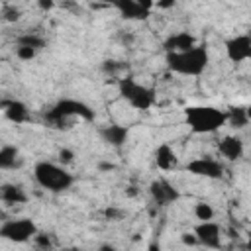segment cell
<instances>
[{"instance_id":"cell-1","label":"cell","mask_w":251,"mask_h":251,"mask_svg":"<svg viewBox=\"0 0 251 251\" xmlns=\"http://www.w3.org/2000/svg\"><path fill=\"white\" fill-rule=\"evenodd\" d=\"M210 65V51L204 43H196L182 51H167L165 67L173 75L180 76H200Z\"/></svg>"},{"instance_id":"cell-2","label":"cell","mask_w":251,"mask_h":251,"mask_svg":"<svg viewBox=\"0 0 251 251\" xmlns=\"http://www.w3.org/2000/svg\"><path fill=\"white\" fill-rule=\"evenodd\" d=\"M33 180L51 194H63L73 188L76 176L63 163L41 159L33 165Z\"/></svg>"},{"instance_id":"cell-3","label":"cell","mask_w":251,"mask_h":251,"mask_svg":"<svg viewBox=\"0 0 251 251\" xmlns=\"http://www.w3.org/2000/svg\"><path fill=\"white\" fill-rule=\"evenodd\" d=\"M184 124L196 135H212L226 126V110L208 104H192L182 110Z\"/></svg>"},{"instance_id":"cell-4","label":"cell","mask_w":251,"mask_h":251,"mask_svg":"<svg viewBox=\"0 0 251 251\" xmlns=\"http://www.w3.org/2000/svg\"><path fill=\"white\" fill-rule=\"evenodd\" d=\"M96 118V112L82 100L78 98H71L65 96L61 100H57L47 112H45V122L51 127L63 129L69 127L71 120H80V122H92Z\"/></svg>"},{"instance_id":"cell-5","label":"cell","mask_w":251,"mask_h":251,"mask_svg":"<svg viewBox=\"0 0 251 251\" xmlns=\"http://www.w3.org/2000/svg\"><path fill=\"white\" fill-rule=\"evenodd\" d=\"M116 88H118V94L120 98L131 106L133 110H139V112H147L155 106L157 102V92L153 86H147L143 82H139L135 76H120L116 80Z\"/></svg>"},{"instance_id":"cell-6","label":"cell","mask_w":251,"mask_h":251,"mask_svg":"<svg viewBox=\"0 0 251 251\" xmlns=\"http://www.w3.org/2000/svg\"><path fill=\"white\" fill-rule=\"evenodd\" d=\"M37 226L31 218H8L0 224V239H6L10 243H27L37 233Z\"/></svg>"},{"instance_id":"cell-7","label":"cell","mask_w":251,"mask_h":251,"mask_svg":"<svg viewBox=\"0 0 251 251\" xmlns=\"http://www.w3.org/2000/svg\"><path fill=\"white\" fill-rule=\"evenodd\" d=\"M184 171L192 176H200V178H208V180H220L224 176V165L222 161L210 157V155H202V157H194L184 165Z\"/></svg>"},{"instance_id":"cell-8","label":"cell","mask_w":251,"mask_h":251,"mask_svg":"<svg viewBox=\"0 0 251 251\" xmlns=\"http://www.w3.org/2000/svg\"><path fill=\"white\" fill-rule=\"evenodd\" d=\"M192 233L196 237V245H200V247H208V249L222 247V226L214 220L198 222L192 227Z\"/></svg>"},{"instance_id":"cell-9","label":"cell","mask_w":251,"mask_h":251,"mask_svg":"<svg viewBox=\"0 0 251 251\" xmlns=\"http://www.w3.org/2000/svg\"><path fill=\"white\" fill-rule=\"evenodd\" d=\"M224 49H226V57L231 63H235V65L245 63L251 59V35L249 33H235L224 43Z\"/></svg>"},{"instance_id":"cell-10","label":"cell","mask_w":251,"mask_h":251,"mask_svg":"<svg viewBox=\"0 0 251 251\" xmlns=\"http://www.w3.org/2000/svg\"><path fill=\"white\" fill-rule=\"evenodd\" d=\"M149 194L157 206H171L180 198V190L167 178H155L149 184Z\"/></svg>"},{"instance_id":"cell-11","label":"cell","mask_w":251,"mask_h":251,"mask_svg":"<svg viewBox=\"0 0 251 251\" xmlns=\"http://www.w3.org/2000/svg\"><path fill=\"white\" fill-rule=\"evenodd\" d=\"M129 133H131L129 126H124V124H108L98 129L100 139L114 149H122L129 141Z\"/></svg>"},{"instance_id":"cell-12","label":"cell","mask_w":251,"mask_h":251,"mask_svg":"<svg viewBox=\"0 0 251 251\" xmlns=\"http://www.w3.org/2000/svg\"><path fill=\"white\" fill-rule=\"evenodd\" d=\"M124 20H129V22H143L151 16L149 10H145L137 0H108Z\"/></svg>"},{"instance_id":"cell-13","label":"cell","mask_w":251,"mask_h":251,"mask_svg":"<svg viewBox=\"0 0 251 251\" xmlns=\"http://www.w3.org/2000/svg\"><path fill=\"white\" fill-rule=\"evenodd\" d=\"M216 147H218V153L226 161H231V163L239 161L243 157V153H245V143H243V139L239 135H224L218 141Z\"/></svg>"},{"instance_id":"cell-14","label":"cell","mask_w":251,"mask_h":251,"mask_svg":"<svg viewBox=\"0 0 251 251\" xmlns=\"http://www.w3.org/2000/svg\"><path fill=\"white\" fill-rule=\"evenodd\" d=\"M0 110L4 112L6 120H10L12 124H25V122H29V118H31L27 104L22 102V100H16V98L0 100Z\"/></svg>"},{"instance_id":"cell-15","label":"cell","mask_w":251,"mask_h":251,"mask_svg":"<svg viewBox=\"0 0 251 251\" xmlns=\"http://www.w3.org/2000/svg\"><path fill=\"white\" fill-rule=\"evenodd\" d=\"M153 159H155V165H157L159 171L169 173V171H176L178 169V155L173 149V145L167 143V141H163V143H159L155 147Z\"/></svg>"},{"instance_id":"cell-16","label":"cell","mask_w":251,"mask_h":251,"mask_svg":"<svg viewBox=\"0 0 251 251\" xmlns=\"http://www.w3.org/2000/svg\"><path fill=\"white\" fill-rule=\"evenodd\" d=\"M0 200L6 204H25L29 200V194L22 184L16 182H4L0 184Z\"/></svg>"},{"instance_id":"cell-17","label":"cell","mask_w":251,"mask_h":251,"mask_svg":"<svg viewBox=\"0 0 251 251\" xmlns=\"http://www.w3.org/2000/svg\"><path fill=\"white\" fill-rule=\"evenodd\" d=\"M198 41H196V37L192 33H188V31H176V33H173V35H169L165 39L163 47H165V53H167V51H182V49H188V47H192Z\"/></svg>"},{"instance_id":"cell-18","label":"cell","mask_w":251,"mask_h":251,"mask_svg":"<svg viewBox=\"0 0 251 251\" xmlns=\"http://www.w3.org/2000/svg\"><path fill=\"white\" fill-rule=\"evenodd\" d=\"M226 126L233 129H243L249 126V108L247 106H229L226 110Z\"/></svg>"},{"instance_id":"cell-19","label":"cell","mask_w":251,"mask_h":251,"mask_svg":"<svg viewBox=\"0 0 251 251\" xmlns=\"http://www.w3.org/2000/svg\"><path fill=\"white\" fill-rule=\"evenodd\" d=\"M20 161V149L16 145H2L0 147V171L16 169Z\"/></svg>"},{"instance_id":"cell-20","label":"cell","mask_w":251,"mask_h":251,"mask_svg":"<svg viewBox=\"0 0 251 251\" xmlns=\"http://www.w3.org/2000/svg\"><path fill=\"white\" fill-rule=\"evenodd\" d=\"M16 45L31 47V49H35V51L39 53L43 47H47V39H45L43 35L35 33V31H25V33H20V35L16 37Z\"/></svg>"},{"instance_id":"cell-21","label":"cell","mask_w":251,"mask_h":251,"mask_svg":"<svg viewBox=\"0 0 251 251\" xmlns=\"http://www.w3.org/2000/svg\"><path fill=\"white\" fill-rule=\"evenodd\" d=\"M192 214L198 222H204V220H214L216 216V210L212 208V204L208 202H196L194 208H192Z\"/></svg>"},{"instance_id":"cell-22","label":"cell","mask_w":251,"mask_h":251,"mask_svg":"<svg viewBox=\"0 0 251 251\" xmlns=\"http://www.w3.org/2000/svg\"><path fill=\"white\" fill-rule=\"evenodd\" d=\"M14 53H16V57H18L20 61H31V59L37 57V51H35V49H31V47H24V45H16Z\"/></svg>"},{"instance_id":"cell-23","label":"cell","mask_w":251,"mask_h":251,"mask_svg":"<svg viewBox=\"0 0 251 251\" xmlns=\"http://www.w3.org/2000/svg\"><path fill=\"white\" fill-rule=\"evenodd\" d=\"M2 18H4L6 22L14 24V22H18V20L22 18V10H20L18 6H4V10H2Z\"/></svg>"},{"instance_id":"cell-24","label":"cell","mask_w":251,"mask_h":251,"mask_svg":"<svg viewBox=\"0 0 251 251\" xmlns=\"http://www.w3.org/2000/svg\"><path fill=\"white\" fill-rule=\"evenodd\" d=\"M33 243H35L37 247H43V249H49V247H53L51 235H49V233H41V231H37V233L33 235Z\"/></svg>"},{"instance_id":"cell-25","label":"cell","mask_w":251,"mask_h":251,"mask_svg":"<svg viewBox=\"0 0 251 251\" xmlns=\"http://www.w3.org/2000/svg\"><path fill=\"white\" fill-rule=\"evenodd\" d=\"M73 159H75V151H73V149H67V147L59 149V161H61L63 165L73 163Z\"/></svg>"},{"instance_id":"cell-26","label":"cell","mask_w":251,"mask_h":251,"mask_svg":"<svg viewBox=\"0 0 251 251\" xmlns=\"http://www.w3.org/2000/svg\"><path fill=\"white\" fill-rule=\"evenodd\" d=\"M102 69L106 71V73H118V71H122V69H126V65H120V63H116V61H104V65H102Z\"/></svg>"},{"instance_id":"cell-27","label":"cell","mask_w":251,"mask_h":251,"mask_svg":"<svg viewBox=\"0 0 251 251\" xmlns=\"http://www.w3.org/2000/svg\"><path fill=\"white\" fill-rule=\"evenodd\" d=\"M176 2H178V0H155V6H157L159 10H171V8L176 6Z\"/></svg>"},{"instance_id":"cell-28","label":"cell","mask_w":251,"mask_h":251,"mask_svg":"<svg viewBox=\"0 0 251 251\" xmlns=\"http://www.w3.org/2000/svg\"><path fill=\"white\" fill-rule=\"evenodd\" d=\"M106 218L108 220H118L120 216H122V210H116V208H106Z\"/></svg>"},{"instance_id":"cell-29","label":"cell","mask_w":251,"mask_h":251,"mask_svg":"<svg viewBox=\"0 0 251 251\" xmlns=\"http://www.w3.org/2000/svg\"><path fill=\"white\" fill-rule=\"evenodd\" d=\"M37 6H39L41 10H53L55 0H37Z\"/></svg>"},{"instance_id":"cell-30","label":"cell","mask_w":251,"mask_h":251,"mask_svg":"<svg viewBox=\"0 0 251 251\" xmlns=\"http://www.w3.org/2000/svg\"><path fill=\"white\" fill-rule=\"evenodd\" d=\"M182 243H186V245H196L194 233H182Z\"/></svg>"},{"instance_id":"cell-31","label":"cell","mask_w":251,"mask_h":251,"mask_svg":"<svg viewBox=\"0 0 251 251\" xmlns=\"http://www.w3.org/2000/svg\"><path fill=\"white\" fill-rule=\"evenodd\" d=\"M137 2H139L145 10H149V12H151V10H153V6H155V0H137Z\"/></svg>"},{"instance_id":"cell-32","label":"cell","mask_w":251,"mask_h":251,"mask_svg":"<svg viewBox=\"0 0 251 251\" xmlns=\"http://www.w3.org/2000/svg\"><path fill=\"white\" fill-rule=\"evenodd\" d=\"M98 169L100 171H112L114 169V163H98Z\"/></svg>"}]
</instances>
